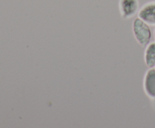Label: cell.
Segmentation results:
<instances>
[{
  "mask_svg": "<svg viewBox=\"0 0 155 128\" xmlns=\"http://www.w3.org/2000/svg\"><path fill=\"white\" fill-rule=\"evenodd\" d=\"M145 92L151 98H155V69H151L146 73L144 83Z\"/></svg>",
  "mask_w": 155,
  "mask_h": 128,
  "instance_id": "obj_4",
  "label": "cell"
},
{
  "mask_svg": "<svg viewBox=\"0 0 155 128\" xmlns=\"http://www.w3.org/2000/svg\"><path fill=\"white\" fill-rule=\"evenodd\" d=\"M145 63L148 67L155 66V42L149 45L145 51Z\"/></svg>",
  "mask_w": 155,
  "mask_h": 128,
  "instance_id": "obj_5",
  "label": "cell"
},
{
  "mask_svg": "<svg viewBox=\"0 0 155 128\" xmlns=\"http://www.w3.org/2000/svg\"><path fill=\"white\" fill-rule=\"evenodd\" d=\"M139 17L147 23L155 25V2L149 3L142 8Z\"/></svg>",
  "mask_w": 155,
  "mask_h": 128,
  "instance_id": "obj_2",
  "label": "cell"
},
{
  "mask_svg": "<svg viewBox=\"0 0 155 128\" xmlns=\"http://www.w3.org/2000/svg\"><path fill=\"white\" fill-rule=\"evenodd\" d=\"M133 31L138 42L142 46H146L151 37V30L147 23L141 18H136L133 23Z\"/></svg>",
  "mask_w": 155,
  "mask_h": 128,
  "instance_id": "obj_1",
  "label": "cell"
},
{
  "mask_svg": "<svg viewBox=\"0 0 155 128\" xmlns=\"http://www.w3.org/2000/svg\"><path fill=\"white\" fill-rule=\"evenodd\" d=\"M154 38H155V31H154Z\"/></svg>",
  "mask_w": 155,
  "mask_h": 128,
  "instance_id": "obj_6",
  "label": "cell"
},
{
  "mask_svg": "<svg viewBox=\"0 0 155 128\" xmlns=\"http://www.w3.org/2000/svg\"><path fill=\"white\" fill-rule=\"evenodd\" d=\"M120 8L123 16L125 17H130L137 11L138 1L137 0H120Z\"/></svg>",
  "mask_w": 155,
  "mask_h": 128,
  "instance_id": "obj_3",
  "label": "cell"
}]
</instances>
